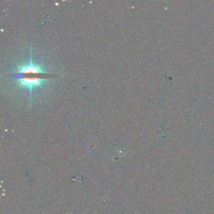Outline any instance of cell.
Wrapping results in <instances>:
<instances>
[{
	"label": "cell",
	"instance_id": "1",
	"mask_svg": "<svg viewBox=\"0 0 214 214\" xmlns=\"http://www.w3.org/2000/svg\"><path fill=\"white\" fill-rule=\"evenodd\" d=\"M18 73L14 74L17 78L18 85L28 89L30 92L32 89L42 87L47 80L42 74H46V71L40 65L33 64L32 61L17 67Z\"/></svg>",
	"mask_w": 214,
	"mask_h": 214
}]
</instances>
